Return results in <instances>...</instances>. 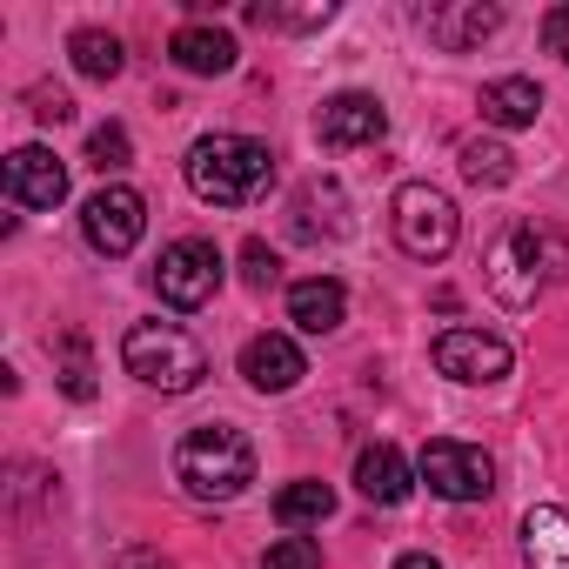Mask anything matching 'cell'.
<instances>
[{
    "instance_id": "6da1fadb",
    "label": "cell",
    "mask_w": 569,
    "mask_h": 569,
    "mask_svg": "<svg viewBox=\"0 0 569 569\" xmlns=\"http://www.w3.org/2000/svg\"><path fill=\"white\" fill-rule=\"evenodd\" d=\"M562 274H569V241H562L556 221H536V214L509 221L482 254V281L502 309H536Z\"/></svg>"
},
{
    "instance_id": "7a4b0ae2",
    "label": "cell",
    "mask_w": 569,
    "mask_h": 569,
    "mask_svg": "<svg viewBox=\"0 0 569 569\" xmlns=\"http://www.w3.org/2000/svg\"><path fill=\"white\" fill-rule=\"evenodd\" d=\"M181 168H188V188L214 208H248L274 188V148L254 134H201Z\"/></svg>"
},
{
    "instance_id": "3957f363",
    "label": "cell",
    "mask_w": 569,
    "mask_h": 569,
    "mask_svg": "<svg viewBox=\"0 0 569 569\" xmlns=\"http://www.w3.org/2000/svg\"><path fill=\"white\" fill-rule=\"evenodd\" d=\"M174 482L201 502H234L254 482V442L234 422H201L174 442Z\"/></svg>"
},
{
    "instance_id": "277c9868",
    "label": "cell",
    "mask_w": 569,
    "mask_h": 569,
    "mask_svg": "<svg viewBox=\"0 0 569 569\" xmlns=\"http://www.w3.org/2000/svg\"><path fill=\"white\" fill-rule=\"evenodd\" d=\"M121 369H128L134 382L161 389V396H188V389H201V376H208V349H201L188 329H174V322H134V329L121 336Z\"/></svg>"
},
{
    "instance_id": "5b68a950",
    "label": "cell",
    "mask_w": 569,
    "mask_h": 569,
    "mask_svg": "<svg viewBox=\"0 0 569 569\" xmlns=\"http://www.w3.org/2000/svg\"><path fill=\"white\" fill-rule=\"evenodd\" d=\"M389 228H396V248L409 261H442L462 234L456 221V201L436 188V181H402L396 201H389Z\"/></svg>"
},
{
    "instance_id": "8992f818",
    "label": "cell",
    "mask_w": 569,
    "mask_h": 569,
    "mask_svg": "<svg viewBox=\"0 0 569 569\" xmlns=\"http://www.w3.org/2000/svg\"><path fill=\"white\" fill-rule=\"evenodd\" d=\"M154 289H161V302L181 309V316H188V309H208L214 289H221V248L201 241V234L168 241L161 261H154Z\"/></svg>"
},
{
    "instance_id": "52a82bcc",
    "label": "cell",
    "mask_w": 569,
    "mask_h": 569,
    "mask_svg": "<svg viewBox=\"0 0 569 569\" xmlns=\"http://www.w3.org/2000/svg\"><path fill=\"white\" fill-rule=\"evenodd\" d=\"M416 476L442 496V502H482V496H496V462H489V449H476V442H456V436H436V442H422V456H416Z\"/></svg>"
},
{
    "instance_id": "ba28073f",
    "label": "cell",
    "mask_w": 569,
    "mask_h": 569,
    "mask_svg": "<svg viewBox=\"0 0 569 569\" xmlns=\"http://www.w3.org/2000/svg\"><path fill=\"white\" fill-rule=\"evenodd\" d=\"M141 228H148V201H141L128 181H108V188L88 194V208H81V234H88V248L108 254V261H121V254L141 241Z\"/></svg>"
},
{
    "instance_id": "9c48e42d",
    "label": "cell",
    "mask_w": 569,
    "mask_h": 569,
    "mask_svg": "<svg viewBox=\"0 0 569 569\" xmlns=\"http://www.w3.org/2000/svg\"><path fill=\"white\" fill-rule=\"evenodd\" d=\"M509 362H516L509 342L489 336V329H442V336H436V369H442L449 382H462V389H489V382H502Z\"/></svg>"
},
{
    "instance_id": "30bf717a",
    "label": "cell",
    "mask_w": 569,
    "mask_h": 569,
    "mask_svg": "<svg viewBox=\"0 0 569 569\" xmlns=\"http://www.w3.org/2000/svg\"><path fill=\"white\" fill-rule=\"evenodd\" d=\"M316 134H322V148H376L389 134V108L376 94H356V88L329 94L322 114H316Z\"/></svg>"
},
{
    "instance_id": "8fae6325",
    "label": "cell",
    "mask_w": 569,
    "mask_h": 569,
    "mask_svg": "<svg viewBox=\"0 0 569 569\" xmlns=\"http://www.w3.org/2000/svg\"><path fill=\"white\" fill-rule=\"evenodd\" d=\"M302 376H309V362H302V349L289 336H254L241 349V382L261 389V396H289Z\"/></svg>"
},
{
    "instance_id": "7c38bea8",
    "label": "cell",
    "mask_w": 569,
    "mask_h": 569,
    "mask_svg": "<svg viewBox=\"0 0 569 569\" xmlns=\"http://www.w3.org/2000/svg\"><path fill=\"white\" fill-rule=\"evenodd\" d=\"M8 194L21 208H61L68 201V168L48 148H14L8 154Z\"/></svg>"
},
{
    "instance_id": "4fadbf2b",
    "label": "cell",
    "mask_w": 569,
    "mask_h": 569,
    "mask_svg": "<svg viewBox=\"0 0 569 569\" xmlns=\"http://www.w3.org/2000/svg\"><path fill=\"white\" fill-rule=\"evenodd\" d=\"M422 28H429V41H436L442 54H469V48H482V41L502 28V8H482V0H456V8H429Z\"/></svg>"
},
{
    "instance_id": "5bb4252c",
    "label": "cell",
    "mask_w": 569,
    "mask_h": 569,
    "mask_svg": "<svg viewBox=\"0 0 569 569\" xmlns=\"http://www.w3.org/2000/svg\"><path fill=\"white\" fill-rule=\"evenodd\" d=\"M342 214H349V201H342V188H336V181H322V174H316V181H302V188H296V201H289V228H296V241H336V234L349 228Z\"/></svg>"
},
{
    "instance_id": "9a60e30c",
    "label": "cell",
    "mask_w": 569,
    "mask_h": 569,
    "mask_svg": "<svg viewBox=\"0 0 569 569\" xmlns=\"http://www.w3.org/2000/svg\"><path fill=\"white\" fill-rule=\"evenodd\" d=\"M356 489H362L369 502L396 509V502H409V489H416V469H409V456H402L396 442H369V449L356 456Z\"/></svg>"
},
{
    "instance_id": "2e32d148",
    "label": "cell",
    "mask_w": 569,
    "mask_h": 569,
    "mask_svg": "<svg viewBox=\"0 0 569 569\" xmlns=\"http://www.w3.org/2000/svg\"><path fill=\"white\" fill-rule=\"evenodd\" d=\"M342 316H349L342 281L309 274V281H296V289H289V322H296L302 336H336V329H342Z\"/></svg>"
},
{
    "instance_id": "e0dca14e",
    "label": "cell",
    "mask_w": 569,
    "mask_h": 569,
    "mask_svg": "<svg viewBox=\"0 0 569 569\" xmlns=\"http://www.w3.org/2000/svg\"><path fill=\"white\" fill-rule=\"evenodd\" d=\"M522 569H569V516L556 502L522 516Z\"/></svg>"
},
{
    "instance_id": "ac0fdd59",
    "label": "cell",
    "mask_w": 569,
    "mask_h": 569,
    "mask_svg": "<svg viewBox=\"0 0 569 569\" xmlns=\"http://www.w3.org/2000/svg\"><path fill=\"white\" fill-rule=\"evenodd\" d=\"M168 54H174V68H181V74H228V68H234V41H228L221 28H208V21L174 28Z\"/></svg>"
},
{
    "instance_id": "d6986e66",
    "label": "cell",
    "mask_w": 569,
    "mask_h": 569,
    "mask_svg": "<svg viewBox=\"0 0 569 569\" xmlns=\"http://www.w3.org/2000/svg\"><path fill=\"white\" fill-rule=\"evenodd\" d=\"M476 108H482L489 128H536V114H542V88H536L529 74H502V81L482 88Z\"/></svg>"
},
{
    "instance_id": "ffe728a7",
    "label": "cell",
    "mask_w": 569,
    "mask_h": 569,
    "mask_svg": "<svg viewBox=\"0 0 569 569\" xmlns=\"http://www.w3.org/2000/svg\"><path fill=\"white\" fill-rule=\"evenodd\" d=\"M329 516H336V489H329V482H316V476H302V482H289V489H274V522L289 529V536L322 529Z\"/></svg>"
},
{
    "instance_id": "44dd1931",
    "label": "cell",
    "mask_w": 569,
    "mask_h": 569,
    "mask_svg": "<svg viewBox=\"0 0 569 569\" xmlns=\"http://www.w3.org/2000/svg\"><path fill=\"white\" fill-rule=\"evenodd\" d=\"M68 54H74V74H88V81H114V74L128 68L121 41H114L108 28H74V34H68Z\"/></svg>"
},
{
    "instance_id": "7402d4cb",
    "label": "cell",
    "mask_w": 569,
    "mask_h": 569,
    "mask_svg": "<svg viewBox=\"0 0 569 569\" xmlns=\"http://www.w3.org/2000/svg\"><path fill=\"white\" fill-rule=\"evenodd\" d=\"M462 181L469 188H509L516 181V154L502 148V141H462Z\"/></svg>"
},
{
    "instance_id": "603a6c76",
    "label": "cell",
    "mask_w": 569,
    "mask_h": 569,
    "mask_svg": "<svg viewBox=\"0 0 569 569\" xmlns=\"http://www.w3.org/2000/svg\"><path fill=\"white\" fill-rule=\"evenodd\" d=\"M61 389L74 402H94V356H88V336L81 329L61 336Z\"/></svg>"
},
{
    "instance_id": "cb8c5ba5",
    "label": "cell",
    "mask_w": 569,
    "mask_h": 569,
    "mask_svg": "<svg viewBox=\"0 0 569 569\" xmlns=\"http://www.w3.org/2000/svg\"><path fill=\"white\" fill-rule=\"evenodd\" d=\"M128 154H134V148H128V128H121V121H108V128L88 134V168H94V174H121Z\"/></svg>"
},
{
    "instance_id": "d4e9b609",
    "label": "cell",
    "mask_w": 569,
    "mask_h": 569,
    "mask_svg": "<svg viewBox=\"0 0 569 569\" xmlns=\"http://www.w3.org/2000/svg\"><path fill=\"white\" fill-rule=\"evenodd\" d=\"M261 569H322V549H316V536H281V542H268Z\"/></svg>"
},
{
    "instance_id": "484cf974",
    "label": "cell",
    "mask_w": 569,
    "mask_h": 569,
    "mask_svg": "<svg viewBox=\"0 0 569 569\" xmlns=\"http://www.w3.org/2000/svg\"><path fill=\"white\" fill-rule=\"evenodd\" d=\"M336 8H329V0H322V8H248V21L254 28H322Z\"/></svg>"
},
{
    "instance_id": "4316f807",
    "label": "cell",
    "mask_w": 569,
    "mask_h": 569,
    "mask_svg": "<svg viewBox=\"0 0 569 569\" xmlns=\"http://www.w3.org/2000/svg\"><path fill=\"white\" fill-rule=\"evenodd\" d=\"M241 274H248V289H274V274H281L274 248H268V241H248V248H241Z\"/></svg>"
},
{
    "instance_id": "83f0119b",
    "label": "cell",
    "mask_w": 569,
    "mask_h": 569,
    "mask_svg": "<svg viewBox=\"0 0 569 569\" xmlns=\"http://www.w3.org/2000/svg\"><path fill=\"white\" fill-rule=\"evenodd\" d=\"M34 121L41 128H61V121H74V101L61 88H34Z\"/></svg>"
},
{
    "instance_id": "f1b7e54d",
    "label": "cell",
    "mask_w": 569,
    "mask_h": 569,
    "mask_svg": "<svg viewBox=\"0 0 569 569\" xmlns=\"http://www.w3.org/2000/svg\"><path fill=\"white\" fill-rule=\"evenodd\" d=\"M542 54L569 61V8H549V14H542Z\"/></svg>"
},
{
    "instance_id": "f546056e",
    "label": "cell",
    "mask_w": 569,
    "mask_h": 569,
    "mask_svg": "<svg viewBox=\"0 0 569 569\" xmlns=\"http://www.w3.org/2000/svg\"><path fill=\"white\" fill-rule=\"evenodd\" d=\"M114 569H174V562H168L161 549H141V542H134V549H121V556H114Z\"/></svg>"
},
{
    "instance_id": "4dcf8cb0",
    "label": "cell",
    "mask_w": 569,
    "mask_h": 569,
    "mask_svg": "<svg viewBox=\"0 0 569 569\" xmlns=\"http://www.w3.org/2000/svg\"><path fill=\"white\" fill-rule=\"evenodd\" d=\"M396 569H442V562L429 549H409V556H396Z\"/></svg>"
}]
</instances>
